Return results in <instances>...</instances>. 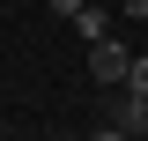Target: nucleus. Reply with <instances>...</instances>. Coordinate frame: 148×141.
Masks as SVG:
<instances>
[{"instance_id":"7ed1b4c3","label":"nucleus","mask_w":148,"mask_h":141,"mask_svg":"<svg viewBox=\"0 0 148 141\" xmlns=\"http://www.w3.org/2000/svg\"><path fill=\"white\" fill-rule=\"evenodd\" d=\"M74 30H82V45H96V37L119 30V15H111V8H96V0H82V8H74Z\"/></svg>"},{"instance_id":"20e7f679","label":"nucleus","mask_w":148,"mask_h":141,"mask_svg":"<svg viewBox=\"0 0 148 141\" xmlns=\"http://www.w3.org/2000/svg\"><path fill=\"white\" fill-rule=\"evenodd\" d=\"M119 22H148V0H119Z\"/></svg>"},{"instance_id":"f03ea898","label":"nucleus","mask_w":148,"mask_h":141,"mask_svg":"<svg viewBox=\"0 0 148 141\" xmlns=\"http://www.w3.org/2000/svg\"><path fill=\"white\" fill-rule=\"evenodd\" d=\"M126 67H133V45H126V37H119V30H111V37H96V45H89V74H96V82H126Z\"/></svg>"},{"instance_id":"39448f33","label":"nucleus","mask_w":148,"mask_h":141,"mask_svg":"<svg viewBox=\"0 0 148 141\" xmlns=\"http://www.w3.org/2000/svg\"><path fill=\"white\" fill-rule=\"evenodd\" d=\"M126 82H133V89H148V52H133V67H126Z\"/></svg>"},{"instance_id":"423d86ee","label":"nucleus","mask_w":148,"mask_h":141,"mask_svg":"<svg viewBox=\"0 0 148 141\" xmlns=\"http://www.w3.org/2000/svg\"><path fill=\"white\" fill-rule=\"evenodd\" d=\"M45 8H52V15H67V22H74V8H82V0H45Z\"/></svg>"},{"instance_id":"f257e3e1","label":"nucleus","mask_w":148,"mask_h":141,"mask_svg":"<svg viewBox=\"0 0 148 141\" xmlns=\"http://www.w3.org/2000/svg\"><path fill=\"white\" fill-rule=\"evenodd\" d=\"M96 134H104V141H141L148 134V89H133V82H111L104 89V119H96Z\"/></svg>"}]
</instances>
